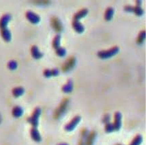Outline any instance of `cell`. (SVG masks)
<instances>
[{"instance_id":"obj_8","label":"cell","mask_w":146,"mask_h":145,"mask_svg":"<svg viewBox=\"0 0 146 145\" xmlns=\"http://www.w3.org/2000/svg\"><path fill=\"white\" fill-rule=\"evenodd\" d=\"M10 20H11V15L9 14L3 15L0 19V28L1 29L7 28V25Z\"/></svg>"},{"instance_id":"obj_20","label":"cell","mask_w":146,"mask_h":145,"mask_svg":"<svg viewBox=\"0 0 146 145\" xmlns=\"http://www.w3.org/2000/svg\"><path fill=\"white\" fill-rule=\"evenodd\" d=\"M60 39L61 36L60 35L57 34L55 36L54 39L53 41V47H54L55 49H57V48H59L60 47Z\"/></svg>"},{"instance_id":"obj_12","label":"cell","mask_w":146,"mask_h":145,"mask_svg":"<svg viewBox=\"0 0 146 145\" xmlns=\"http://www.w3.org/2000/svg\"><path fill=\"white\" fill-rule=\"evenodd\" d=\"M1 36H2L3 39L5 41L10 42L11 41L12 35H11V33L10 32V30L8 28L1 29Z\"/></svg>"},{"instance_id":"obj_9","label":"cell","mask_w":146,"mask_h":145,"mask_svg":"<svg viewBox=\"0 0 146 145\" xmlns=\"http://www.w3.org/2000/svg\"><path fill=\"white\" fill-rule=\"evenodd\" d=\"M30 134H31V137H32V138L34 140L35 142H39L42 140L40 134V132H38V130L36 127H33V128L31 129Z\"/></svg>"},{"instance_id":"obj_3","label":"cell","mask_w":146,"mask_h":145,"mask_svg":"<svg viewBox=\"0 0 146 145\" xmlns=\"http://www.w3.org/2000/svg\"><path fill=\"white\" fill-rule=\"evenodd\" d=\"M76 64V58L74 57H70L68 59V60L65 62L64 66H62V70L64 72H68L74 68Z\"/></svg>"},{"instance_id":"obj_21","label":"cell","mask_w":146,"mask_h":145,"mask_svg":"<svg viewBox=\"0 0 146 145\" xmlns=\"http://www.w3.org/2000/svg\"><path fill=\"white\" fill-rule=\"evenodd\" d=\"M143 141V138L141 136L138 135L134 138V140L130 145H140Z\"/></svg>"},{"instance_id":"obj_16","label":"cell","mask_w":146,"mask_h":145,"mask_svg":"<svg viewBox=\"0 0 146 145\" xmlns=\"http://www.w3.org/2000/svg\"><path fill=\"white\" fill-rule=\"evenodd\" d=\"M23 114V110L20 106H15L13 110V115L15 118H19Z\"/></svg>"},{"instance_id":"obj_17","label":"cell","mask_w":146,"mask_h":145,"mask_svg":"<svg viewBox=\"0 0 146 145\" xmlns=\"http://www.w3.org/2000/svg\"><path fill=\"white\" fill-rule=\"evenodd\" d=\"M24 92H25V89L21 86L17 87V88H15L13 90V94L15 97H21V96L23 95Z\"/></svg>"},{"instance_id":"obj_13","label":"cell","mask_w":146,"mask_h":145,"mask_svg":"<svg viewBox=\"0 0 146 145\" xmlns=\"http://www.w3.org/2000/svg\"><path fill=\"white\" fill-rule=\"evenodd\" d=\"M88 10L86 9V8H84V9H82L79 10L77 13H76L74 16V20L79 21L80 19H82L83 17H85L88 15Z\"/></svg>"},{"instance_id":"obj_26","label":"cell","mask_w":146,"mask_h":145,"mask_svg":"<svg viewBox=\"0 0 146 145\" xmlns=\"http://www.w3.org/2000/svg\"><path fill=\"white\" fill-rule=\"evenodd\" d=\"M105 131L107 133H111V132H113V131H115L113 125L112 123H110L106 124Z\"/></svg>"},{"instance_id":"obj_14","label":"cell","mask_w":146,"mask_h":145,"mask_svg":"<svg viewBox=\"0 0 146 145\" xmlns=\"http://www.w3.org/2000/svg\"><path fill=\"white\" fill-rule=\"evenodd\" d=\"M68 104V99H64L63 102L62 103V104L60 105V107L59 108L58 111H57L56 114L57 116H60V115H62L65 112L66 110Z\"/></svg>"},{"instance_id":"obj_4","label":"cell","mask_w":146,"mask_h":145,"mask_svg":"<svg viewBox=\"0 0 146 145\" xmlns=\"http://www.w3.org/2000/svg\"><path fill=\"white\" fill-rule=\"evenodd\" d=\"M81 117L77 116L74 117L73 119L68 124H67L65 127V129L67 132H72V130H74V128L77 126L78 124L79 123V122L81 121Z\"/></svg>"},{"instance_id":"obj_28","label":"cell","mask_w":146,"mask_h":145,"mask_svg":"<svg viewBox=\"0 0 146 145\" xmlns=\"http://www.w3.org/2000/svg\"><path fill=\"white\" fill-rule=\"evenodd\" d=\"M124 10H125V11L128 12V13H133L134 6H126L124 7Z\"/></svg>"},{"instance_id":"obj_32","label":"cell","mask_w":146,"mask_h":145,"mask_svg":"<svg viewBox=\"0 0 146 145\" xmlns=\"http://www.w3.org/2000/svg\"><path fill=\"white\" fill-rule=\"evenodd\" d=\"M116 145H122V144H116Z\"/></svg>"},{"instance_id":"obj_6","label":"cell","mask_w":146,"mask_h":145,"mask_svg":"<svg viewBox=\"0 0 146 145\" xmlns=\"http://www.w3.org/2000/svg\"><path fill=\"white\" fill-rule=\"evenodd\" d=\"M26 18L28 19L29 22L33 24H37L40 21V17L37 14L33 13L32 11H28L26 13Z\"/></svg>"},{"instance_id":"obj_15","label":"cell","mask_w":146,"mask_h":145,"mask_svg":"<svg viewBox=\"0 0 146 145\" xmlns=\"http://www.w3.org/2000/svg\"><path fill=\"white\" fill-rule=\"evenodd\" d=\"M96 136V134L94 132L90 133V134H88V137L86 138V145H93Z\"/></svg>"},{"instance_id":"obj_18","label":"cell","mask_w":146,"mask_h":145,"mask_svg":"<svg viewBox=\"0 0 146 145\" xmlns=\"http://www.w3.org/2000/svg\"><path fill=\"white\" fill-rule=\"evenodd\" d=\"M114 15V10L112 7H109L106 10L105 14V19L107 21H110L113 18Z\"/></svg>"},{"instance_id":"obj_7","label":"cell","mask_w":146,"mask_h":145,"mask_svg":"<svg viewBox=\"0 0 146 145\" xmlns=\"http://www.w3.org/2000/svg\"><path fill=\"white\" fill-rule=\"evenodd\" d=\"M121 118H122V116H121V114L120 112H117L115 113V122L113 124L114 127V129L115 131H119L121 128Z\"/></svg>"},{"instance_id":"obj_22","label":"cell","mask_w":146,"mask_h":145,"mask_svg":"<svg viewBox=\"0 0 146 145\" xmlns=\"http://www.w3.org/2000/svg\"><path fill=\"white\" fill-rule=\"evenodd\" d=\"M133 13L136 15H137V16H142L144 14V11L141 8V6H136L135 7H134Z\"/></svg>"},{"instance_id":"obj_2","label":"cell","mask_w":146,"mask_h":145,"mask_svg":"<svg viewBox=\"0 0 146 145\" xmlns=\"http://www.w3.org/2000/svg\"><path fill=\"white\" fill-rule=\"evenodd\" d=\"M41 109L39 108H36L34 110V113H33L32 116L28 118L27 121L29 122L31 125H32L33 127H37L38 125V122H39V118L41 114Z\"/></svg>"},{"instance_id":"obj_25","label":"cell","mask_w":146,"mask_h":145,"mask_svg":"<svg viewBox=\"0 0 146 145\" xmlns=\"http://www.w3.org/2000/svg\"><path fill=\"white\" fill-rule=\"evenodd\" d=\"M56 53L57 55H59V56L60 57H64V55H66V49L63 47H59L57 48L56 49Z\"/></svg>"},{"instance_id":"obj_29","label":"cell","mask_w":146,"mask_h":145,"mask_svg":"<svg viewBox=\"0 0 146 145\" xmlns=\"http://www.w3.org/2000/svg\"><path fill=\"white\" fill-rule=\"evenodd\" d=\"M44 76L46 77V78H51L52 76L51 75V70L46 69L44 71Z\"/></svg>"},{"instance_id":"obj_30","label":"cell","mask_w":146,"mask_h":145,"mask_svg":"<svg viewBox=\"0 0 146 145\" xmlns=\"http://www.w3.org/2000/svg\"><path fill=\"white\" fill-rule=\"evenodd\" d=\"M59 73H60V71H59V70L57 69H53L51 70L52 76H57L59 75Z\"/></svg>"},{"instance_id":"obj_24","label":"cell","mask_w":146,"mask_h":145,"mask_svg":"<svg viewBox=\"0 0 146 145\" xmlns=\"http://www.w3.org/2000/svg\"><path fill=\"white\" fill-rule=\"evenodd\" d=\"M18 66V64H17V62L15 60H11L8 62V69L12 70V71H14L15 70Z\"/></svg>"},{"instance_id":"obj_5","label":"cell","mask_w":146,"mask_h":145,"mask_svg":"<svg viewBox=\"0 0 146 145\" xmlns=\"http://www.w3.org/2000/svg\"><path fill=\"white\" fill-rule=\"evenodd\" d=\"M51 25L53 28L55 29L57 32H60L63 30V25H62V22L57 17H53L51 20Z\"/></svg>"},{"instance_id":"obj_1","label":"cell","mask_w":146,"mask_h":145,"mask_svg":"<svg viewBox=\"0 0 146 145\" xmlns=\"http://www.w3.org/2000/svg\"><path fill=\"white\" fill-rule=\"evenodd\" d=\"M119 51V48L118 47H113L109 50L100 51L98 53V55L99 57L102 59H107L114 56L117 54Z\"/></svg>"},{"instance_id":"obj_31","label":"cell","mask_w":146,"mask_h":145,"mask_svg":"<svg viewBox=\"0 0 146 145\" xmlns=\"http://www.w3.org/2000/svg\"><path fill=\"white\" fill-rule=\"evenodd\" d=\"M58 145H68L66 143H61V144H59Z\"/></svg>"},{"instance_id":"obj_11","label":"cell","mask_w":146,"mask_h":145,"mask_svg":"<svg viewBox=\"0 0 146 145\" xmlns=\"http://www.w3.org/2000/svg\"><path fill=\"white\" fill-rule=\"evenodd\" d=\"M31 53H32L33 57L35 59H37V60L38 59L41 58L43 55L42 53H41V52L40 51L39 49H38V47L36 46V45H34V46H32V47L31 48Z\"/></svg>"},{"instance_id":"obj_19","label":"cell","mask_w":146,"mask_h":145,"mask_svg":"<svg viewBox=\"0 0 146 145\" xmlns=\"http://www.w3.org/2000/svg\"><path fill=\"white\" fill-rule=\"evenodd\" d=\"M73 90V83L71 80H69L66 84H65L62 87V90L66 93H69L71 92Z\"/></svg>"},{"instance_id":"obj_23","label":"cell","mask_w":146,"mask_h":145,"mask_svg":"<svg viewBox=\"0 0 146 145\" xmlns=\"http://www.w3.org/2000/svg\"><path fill=\"white\" fill-rule=\"evenodd\" d=\"M145 31H142L139 33V34L138 38H137V43L138 44H142L143 43L144 41H145Z\"/></svg>"},{"instance_id":"obj_27","label":"cell","mask_w":146,"mask_h":145,"mask_svg":"<svg viewBox=\"0 0 146 145\" xmlns=\"http://www.w3.org/2000/svg\"><path fill=\"white\" fill-rule=\"evenodd\" d=\"M110 120H111L110 114H105V116H104L103 119H102V122H103L104 123L107 124V123H109Z\"/></svg>"},{"instance_id":"obj_10","label":"cell","mask_w":146,"mask_h":145,"mask_svg":"<svg viewBox=\"0 0 146 145\" xmlns=\"http://www.w3.org/2000/svg\"><path fill=\"white\" fill-rule=\"evenodd\" d=\"M72 27L77 33H83L85 30L84 26L83 25V24L79 22V21H73Z\"/></svg>"}]
</instances>
